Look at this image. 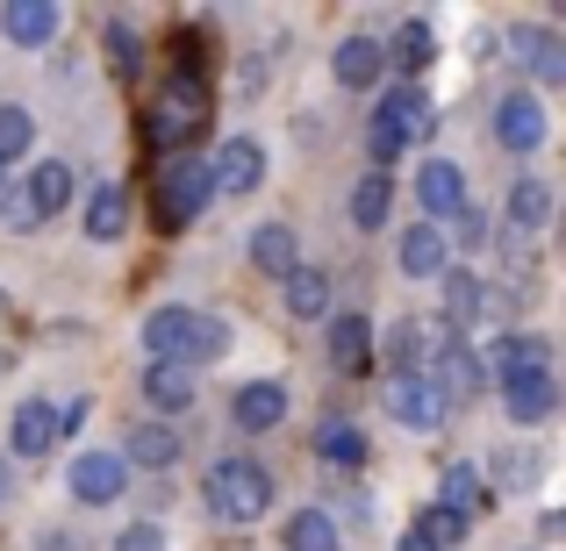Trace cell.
<instances>
[{
	"instance_id": "277c9868",
	"label": "cell",
	"mask_w": 566,
	"mask_h": 551,
	"mask_svg": "<svg viewBox=\"0 0 566 551\" xmlns=\"http://www.w3.org/2000/svg\"><path fill=\"white\" fill-rule=\"evenodd\" d=\"M208 509H216L222 523H259V516L273 509V473H265L259 458H216V466H208Z\"/></svg>"
},
{
	"instance_id": "60d3db41",
	"label": "cell",
	"mask_w": 566,
	"mask_h": 551,
	"mask_svg": "<svg viewBox=\"0 0 566 551\" xmlns=\"http://www.w3.org/2000/svg\"><path fill=\"white\" fill-rule=\"evenodd\" d=\"M531 473H538V466H531V458H510V452L495 458V480H502V487H524Z\"/></svg>"
},
{
	"instance_id": "bcb514c9",
	"label": "cell",
	"mask_w": 566,
	"mask_h": 551,
	"mask_svg": "<svg viewBox=\"0 0 566 551\" xmlns=\"http://www.w3.org/2000/svg\"><path fill=\"white\" fill-rule=\"evenodd\" d=\"M0 365H8V359H0Z\"/></svg>"
},
{
	"instance_id": "b9f144b4",
	"label": "cell",
	"mask_w": 566,
	"mask_h": 551,
	"mask_svg": "<svg viewBox=\"0 0 566 551\" xmlns=\"http://www.w3.org/2000/svg\"><path fill=\"white\" fill-rule=\"evenodd\" d=\"M395 551H438V544H430V538H423V530H409V538H401Z\"/></svg>"
},
{
	"instance_id": "d590c367",
	"label": "cell",
	"mask_w": 566,
	"mask_h": 551,
	"mask_svg": "<svg viewBox=\"0 0 566 551\" xmlns=\"http://www.w3.org/2000/svg\"><path fill=\"white\" fill-rule=\"evenodd\" d=\"M108 65L123 72V80H129V72L144 65V36H137L129 22H108Z\"/></svg>"
},
{
	"instance_id": "9a60e30c",
	"label": "cell",
	"mask_w": 566,
	"mask_h": 551,
	"mask_svg": "<svg viewBox=\"0 0 566 551\" xmlns=\"http://www.w3.org/2000/svg\"><path fill=\"white\" fill-rule=\"evenodd\" d=\"M495 137L510 144V151H538L545 144V108H538V94H510L495 108Z\"/></svg>"
},
{
	"instance_id": "8992f818",
	"label": "cell",
	"mask_w": 566,
	"mask_h": 551,
	"mask_svg": "<svg viewBox=\"0 0 566 551\" xmlns=\"http://www.w3.org/2000/svg\"><path fill=\"white\" fill-rule=\"evenodd\" d=\"M387 415H395L401 430H438L444 423V394L430 386V372H387Z\"/></svg>"
},
{
	"instance_id": "74e56055",
	"label": "cell",
	"mask_w": 566,
	"mask_h": 551,
	"mask_svg": "<svg viewBox=\"0 0 566 551\" xmlns=\"http://www.w3.org/2000/svg\"><path fill=\"white\" fill-rule=\"evenodd\" d=\"M115 551H166V530L158 523H129L123 538H115Z\"/></svg>"
},
{
	"instance_id": "7bdbcfd3",
	"label": "cell",
	"mask_w": 566,
	"mask_h": 551,
	"mask_svg": "<svg viewBox=\"0 0 566 551\" xmlns=\"http://www.w3.org/2000/svg\"><path fill=\"white\" fill-rule=\"evenodd\" d=\"M14 495V466H8V458H0V501H8Z\"/></svg>"
},
{
	"instance_id": "f6af8a7d",
	"label": "cell",
	"mask_w": 566,
	"mask_h": 551,
	"mask_svg": "<svg viewBox=\"0 0 566 551\" xmlns=\"http://www.w3.org/2000/svg\"><path fill=\"white\" fill-rule=\"evenodd\" d=\"M0 193H8V172H0Z\"/></svg>"
},
{
	"instance_id": "603a6c76",
	"label": "cell",
	"mask_w": 566,
	"mask_h": 551,
	"mask_svg": "<svg viewBox=\"0 0 566 551\" xmlns=\"http://www.w3.org/2000/svg\"><path fill=\"white\" fill-rule=\"evenodd\" d=\"M287 308H294L302 322L331 316V273H316V265H294V273H287Z\"/></svg>"
},
{
	"instance_id": "4316f807",
	"label": "cell",
	"mask_w": 566,
	"mask_h": 551,
	"mask_svg": "<svg viewBox=\"0 0 566 551\" xmlns=\"http://www.w3.org/2000/svg\"><path fill=\"white\" fill-rule=\"evenodd\" d=\"M510 222L516 230H545V222H553V187L545 180H516L510 187Z\"/></svg>"
},
{
	"instance_id": "6da1fadb",
	"label": "cell",
	"mask_w": 566,
	"mask_h": 551,
	"mask_svg": "<svg viewBox=\"0 0 566 551\" xmlns=\"http://www.w3.org/2000/svg\"><path fill=\"white\" fill-rule=\"evenodd\" d=\"M201 129H208V72L172 65L166 86L151 94V108H144V144H151L158 158H180Z\"/></svg>"
},
{
	"instance_id": "ee69618b",
	"label": "cell",
	"mask_w": 566,
	"mask_h": 551,
	"mask_svg": "<svg viewBox=\"0 0 566 551\" xmlns=\"http://www.w3.org/2000/svg\"><path fill=\"white\" fill-rule=\"evenodd\" d=\"M43 551H72V544H65V538H57V544H43Z\"/></svg>"
},
{
	"instance_id": "d4e9b609",
	"label": "cell",
	"mask_w": 566,
	"mask_h": 551,
	"mask_svg": "<svg viewBox=\"0 0 566 551\" xmlns=\"http://www.w3.org/2000/svg\"><path fill=\"white\" fill-rule=\"evenodd\" d=\"M495 372H502V380L553 372V351H545V337H502V345H495Z\"/></svg>"
},
{
	"instance_id": "83f0119b",
	"label": "cell",
	"mask_w": 566,
	"mask_h": 551,
	"mask_svg": "<svg viewBox=\"0 0 566 551\" xmlns=\"http://www.w3.org/2000/svg\"><path fill=\"white\" fill-rule=\"evenodd\" d=\"M22 201L36 208V222H43V215H57V208L72 201V166H36V180H29Z\"/></svg>"
},
{
	"instance_id": "9c48e42d",
	"label": "cell",
	"mask_w": 566,
	"mask_h": 551,
	"mask_svg": "<svg viewBox=\"0 0 566 551\" xmlns=\"http://www.w3.org/2000/svg\"><path fill=\"white\" fill-rule=\"evenodd\" d=\"M331 72H337V86L366 94V86L387 80V43H374V36H345V43L331 51Z\"/></svg>"
},
{
	"instance_id": "484cf974",
	"label": "cell",
	"mask_w": 566,
	"mask_h": 551,
	"mask_svg": "<svg viewBox=\"0 0 566 551\" xmlns=\"http://www.w3.org/2000/svg\"><path fill=\"white\" fill-rule=\"evenodd\" d=\"M144 394H151V409L187 415V409H193V372H180V365H151V372H144Z\"/></svg>"
},
{
	"instance_id": "7402d4cb",
	"label": "cell",
	"mask_w": 566,
	"mask_h": 551,
	"mask_svg": "<svg viewBox=\"0 0 566 551\" xmlns=\"http://www.w3.org/2000/svg\"><path fill=\"white\" fill-rule=\"evenodd\" d=\"M123 230H129V187H101L94 201H86V236H94V244H115Z\"/></svg>"
},
{
	"instance_id": "f546056e",
	"label": "cell",
	"mask_w": 566,
	"mask_h": 551,
	"mask_svg": "<svg viewBox=\"0 0 566 551\" xmlns=\"http://www.w3.org/2000/svg\"><path fill=\"white\" fill-rule=\"evenodd\" d=\"M481 308H488L481 279H473V273H444V322H452V330H459V322H473Z\"/></svg>"
},
{
	"instance_id": "5b68a950",
	"label": "cell",
	"mask_w": 566,
	"mask_h": 551,
	"mask_svg": "<svg viewBox=\"0 0 566 551\" xmlns=\"http://www.w3.org/2000/svg\"><path fill=\"white\" fill-rule=\"evenodd\" d=\"M438 129V108H430L416 86H395V94L374 108V166H395L401 151H409L416 137H430Z\"/></svg>"
},
{
	"instance_id": "f35d334b",
	"label": "cell",
	"mask_w": 566,
	"mask_h": 551,
	"mask_svg": "<svg viewBox=\"0 0 566 551\" xmlns=\"http://www.w3.org/2000/svg\"><path fill=\"white\" fill-rule=\"evenodd\" d=\"M452 236H459V244H488V215H481V208H459V215H452Z\"/></svg>"
},
{
	"instance_id": "4dcf8cb0",
	"label": "cell",
	"mask_w": 566,
	"mask_h": 551,
	"mask_svg": "<svg viewBox=\"0 0 566 551\" xmlns=\"http://www.w3.org/2000/svg\"><path fill=\"white\" fill-rule=\"evenodd\" d=\"M438 509H452V516H467V523H473V509H481V473H473V466H452L438 480Z\"/></svg>"
},
{
	"instance_id": "8d00e7d4",
	"label": "cell",
	"mask_w": 566,
	"mask_h": 551,
	"mask_svg": "<svg viewBox=\"0 0 566 551\" xmlns=\"http://www.w3.org/2000/svg\"><path fill=\"white\" fill-rule=\"evenodd\" d=\"M467 530H473V523H467V516H452V509H430V516H423V538L438 544V551H444V544H467Z\"/></svg>"
},
{
	"instance_id": "5bb4252c",
	"label": "cell",
	"mask_w": 566,
	"mask_h": 551,
	"mask_svg": "<svg viewBox=\"0 0 566 551\" xmlns=\"http://www.w3.org/2000/svg\"><path fill=\"white\" fill-rule=\"evenodd\" d=\"M502 409L510 423H545L559 409V380L553 372H524V380H502Z\"/></svg>"
},
{
	"instance_id": "7c38bea8",
	"label": "cell",
	"mask_w": 566,
	"mask_h": 551,
	"mask_svg": "<svg viewBox=\"0 0 566 551\" xmlns=\"http://www.w3.org/2000/svg\"><path fill=\"white\" fill-rule=\"evenodd\" d=\"M401 273H409V279H444V273H452V244H444L438 222L401 230Z\"/></svg>"
},
{
	"instance_id": "7a4b0ae2",
	"label": "cell",
	"mask_w": 566,
	"mask_h": 551,
	"mask_svg": "<svg viewBox=\"0 0 566 551\" xmlns=\"http://www.w3.org/2000/svg\"><path fill=\"white\" fill-rule=\"evenodd\" d=\"M144 345H151V365H201V359H222L230 330L201 308H151L144 316Z\"/></svg>"
},
{
	"instance_id": "1f68e13d",
	"label": "cell",
	"mask_w": 566,
	"mask_h": 551,
	"mask_svg": "<svg viewBox=\"0 0 566 551\" xmlns=\"http://www.w3.org/2000/svg\"><path fill=\"white\" fill-rule=\"evenodd\" d=\"M423 345H438V330H430V322H395V337H387V365H395V372H416Z\"/></svg>"
},
{
	"instance_id": "d6986e66",
	"label": "cell",
	"mask_w": 566,
	"mask_h": 551,
	"mask_svg": "<svg viewBox=\"0 0 566 551\" xmlns=\"http://www.w3.org/2000/svg\"><path fill=\"white\" fill-rule=\"evenodd\" d=\"M8 444H14V458H43L57 444V409H51V401H22V409H14Z\"/></svg>"
},
{
	"instance_id": "52a82bcc",
	"label": "cell",
	"mask_w": 566,
	"mask_h": 551,
	"mask_svg": "<svg viewBox=\"0 0 566 551\" xmlns=\"http://www.w3.org/2000/svg\"><path fill=\"white\" fill-rule=\"evenodd\" d=\"M123 487H129L123 452H80V458H72V495H80V501L108 509V501H123Z\"/></svg>"
},
{
	"instance_id": "44dd1931",
	"label": "cell",
	"mask_w": 566,
	"mask_h": 551,
	"mask_svg": "<svg viewBox=\"0 0 566 551\" xmlns=\"http://www.w3.org/2000/svg\"><path fill=\"white\" fill-rule=\"evenodd\" d=\"M366 359H374V322H366V316H337L331 322V365L359 372Z\"/></svg>"
},
{
	"instance_id": "8fae6325",
	"label": "cell",
	"mask_w": 566,
	"mask_h": 551,
	"mask_svg": "<svg viewBox=\"0 0 566 551\" xmlns=\"http://www.w3.org/2000/svg\"><path fill=\"white\" fill-rule=\"evenodd\" d=\"M208 180H216V193H251L265 180V151L251 137H230L222 158H208Z\"/></svg>"
},
{
	"instance_id": "d6a6232c",
	"label": "cell",
	"mask_w": 566,
	"mask_h": 551,
	"mask_svg": "<svg viewBox=\"0 0 566 551\" xmlns=\"http://www.w3.org/2000/svg\"><path fill=\"white\" fill-rule=\"evenodd\" d=\"M287 551H337V523L323 509H302L287 523Z\"/></svg>"
},
{
	"instance_id": "ffe728a7",
	"label": "cell",
	"mask_w": 566,
	"mask_h": 551,
	"mask_svg": "<svg viewBox=\"0 0 566 551\" xmlns=\"http://www.w3.org/2000/svg\"><path fill=\"white\" fill-rule=\"evenodd\" d=\"M251 265H259L265 279H287L294 265H302V244H294L287 222H259V236H251Z\"/></svg>"
},
{
	"instance_id": "e575fe53",
	"label": "cell",
	"mask_w": 566,
	"mask_h": 551,
	"mask_svg": "<svg viewBox=\"0 0 566 551\" xmlns=\"http://www.w3.org/2000/svg\"><path fill=\"white\" fill-rule=\"evenodd\" d=\"M395 57H401V72H423L430 57H438V36H430V22H409V29H401Z\"/></svg>"
},
{
	"instance_id": "4fadbf2b",
	"label": "cell",
	"mask_w": 566,
	"mask_h": 551,
	"mask_svg": "<svg viewBox=\"0 0 566 551\" xmlns=\"http://www.w3.org/2000/svg\"><path fill=\"white\" fill-rule=\"evenodd\" d=\"M57 22H65V14H57L51 0H8V8H0V29H8V43H22V51H43V43L57 36Z\"/></svg>"
},
{
	"instance_id": "cb8c5ba5",
	"label": "cell",
	"mask_w": 566,
	"mask_h": 551,
	"mask_svg": "<svg viewBox=\"0 0 566 551\" xmlns=\"http://www.w3.org/2000/svg\"><path fill=\"white\" fill-rule=\"evenodd\" d=\"M316 458H323V466H366V437H359V423H337V415H331V423H323L316 430Z\"/></svg>"
},
{
	"instance_id": "3957f363",
	"label": "cell",
	"mask_w": 566,
	"mask_h": 551,
	"mask_svg": "<svg viewBox=\"0 0 566 551\" xmlns=\"http://www.w3.org/2000/svg\"><path fill=\"white\" fill-rule=\"evenodd\" d=\"M216 201V180H208V158H158V180H151V208H158V230H193L201 222V208Z\"/></svg>"
},
{
	"instance_id": "836d02e7",
	"label": "cell",
	"mask_w": 566,
	"mask_h": 551,
	"mask_svg": "<svg viewBox=\"0 0 566 551\" xmlns=\"http://www.w3.org/2000/svg\"><path fill=\"white\" fill-rule=\"evenodd\" d=\"M36 144V123H29V108H0V172L14 166V158Z\"/></svg>"
},
{
	"instance_id": "ba28073f",
	"label": "cell",
	"mask_w": 566,
	"mask_h": 551,
	"mask_svg": "<svg viewBox=\"0 0 566 551\" xmlns=\"http://www.w3.org/2000/svg\"><path fill=\"white\" fill-rule=\"evenodd\" d=\"M430 386L444 394V409L467 394H481V359L467 351V337H438V365H430Z\"/></svg>"
},
{
	"instance_id": "30bf717a",
	"label": "cell",
	"mask_w": 566,
	"mask_h": 551,
	"mask_svg": "<svg viewBox=\"0 0 566 551\" xmlns=\"http://www.w3.org/2000/svg\"><path fill=\"white\" fill-rule=\"evenodd\" d=\"M510 51H516V65H524L538 86H566V43L553 36V29H516Z\"/></svg>"
},
{
	"instance_id": "e0dca14e",
	"label": "cell",
	"mask_w": 566,
	"mask_h": 551,
	"mask_svg": "<svg viewBox=\"0 0 566 551\" xmlns=\"http://www.w3.org/2000/svg\"><path fill=\"white\" fill-rule=\"evenodd\" d=\"M230 415H237V430H280V415H287V386H280V380H251V386H237Z\"/></svg>"
},
{
	"instance_id": "ab89813d",
	"label": "cell",
	"mask_w": 566,
	"mask_h": 551,
	"mask_svg": "<svg viewBox=\"0 0 566 551\" xmlns=\"http://www.w3.org/2000/svg\"><path fill=\"white\" fill-rule=\"evenodd\" d=\"M0 215H8V230H36V208L22 193H0Z\"/></svg>"
},
{
	"instance_id": "f1b7e54d",
	"label": "cell",
	"mask_w": 566,
	"mask_h": 551,
	"mask_svg": "<svg viewBox=\"0 0 566 551\" xmlns=\"http://www.w3.org/2000/svg\"><path fill=\"white\" fill-rule=\"evenodd\" d=\"M387 208H395V180H387V172L359 180V193H352V222H359V230H380Z\"/></svg>"
},
{
	"instance_id": "2e32d148",
	"label": "cell",
	"mask_w": 566,
	"mask_h": 551,
	"mask_svg": "<svg viewBox=\"0 0 566 551\" xmlns=\"http://www.w3.org/2000/svg\"><path fill=\"white\" fill-rule=\"evenodd\" d=\"M416 193H423V208H430L438 222H452L459 208H467V172H459L452 158H430V166L416 172Z\"/></svg>"
},
{
	"instance_id": "ac0fdd59",
	"label": "cell",
	"mask_w": 566,
	"mask_h": 551,
	"mask_svg": "<svg viewBox=\"0 0 566 551\" xmlns=\"http://www.w3.org/2000/svg\"><path fill=\"white\" fill-rule=\"evenodd\" d=\"M180 452H187V444L172 437L166 423H137V430L123 437V466H151V473H166V466H180Z\"/></svg>"
}]
</instances>
